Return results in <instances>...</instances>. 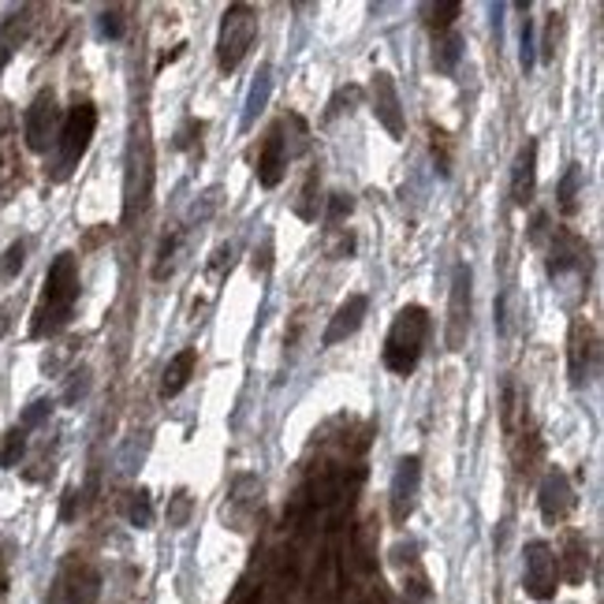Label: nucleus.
Segmentation results:
<instances>
[{
  "label": "nucleus",
  "mask_w": 604,
  "mask_h": 604,
  "mask_svg": "<svg viewBox=\"0 0 604 604\" xmlns=\"http://www.w3.org/2000/svg\"><path fill=\"white\" fill-rule=\"evenodd\" d=\"M355 247H358V239L351 228H329V235H325V258H332V262L355 258Z\"/></svg>",
  "instance_id": "cd10ccee"
},
{
  "label": "nucleus",
  "mask_w": 604,
  "mask_h": 604,
  "mask_svg": "<svg viewBox=\"0 0 604 604\" xmlns=\"http://www.w3.org/2000/svg\"><path fill=\"white\" fill-rule=\"evenodd\" d=\"M23 265H27V239H16L4 250V258H0V280H16L23 273Z\"/></svg>",
  "instance_id": "72a5a7b5"
},
{
  "label": "nucleus",
  "mask_w": 604,
  "mask_h": 604,
  "mask_svg": "<svg viewBox=\"0 0 604 604\" xmlns=\"http://www.w3.org/2000/svg\"><path fill=\"white\" fill-rule=\"evenodd\" d=\"M538 194V142L526 139L515 153V165H511V202L519 209L534 206Z\"/></svg>",
  "instance_id": "2eb2a0df"
},
{
  "label": "nucleus",
  "mask_w": 604,
  "mask_h": 604,
  "mask_svg": "<svg viewBox=\"0 0 604 604\" xmlns=\"http://www.w3.org/2000/svg\"><path fill=\"white\" fill-rule=\"evenodd\" d=\"M366 314H370V299H366V295H347V299L336 306V314L329 317V329H325L321 344L336 347V344L351 340V336L362 329Z\"/></svg>",
  "instance_id": "f3484780"
},
{
  "label": "nucleus",
  "mask_w": 604,
  "mask_h": 604,
  "mask_svg": "<svg viewBox=\"0 0 604 604\" xmlns=\"http://www.w3.org/2000/svg\"><path fill=\"white\" fill-rule=\"evenodd\" d=\"M180 243H183V232L172 228L165 239H161L157 247V262H153V280H165L172 273V265H176V254H180Z\"/></svg>",
  "instance_id": "bb28decb"
},
{
  "label": "nucleus",
  "mask_w": 604,
  "mask_h": 604,
  "mask_svg": "<svg viewBox=\"0 0 604 604\" xmlns=\"http://www.w3.org/2000/svg\"><path fill=\"white\" fill-rule=\"evenodd\" d=\"M94 131H98V109L90 105V101H79V105L68 109L64 124H60V135H57L53 180H68L71 172L79 168V161H83L90 150Z\"/></svg>",
  "instance_id": "7ed1b4c3"
},
{
  "label": "nucleus",
  "mask_w": 604,
  "mask_h": 604,
  "mask_svg": "<svg viewBox=\"0 0 604 604\" xmlns=\"http://www.w3.org/2000/svg\"><path fill=\"white\" fill-rule=\"evenodd\" d=\"M582 183H586V176H582V165H567L563 168V180H560V191H556V198H560V209L567 213H579V191H582Z\"/></svg>",
  "instance_id": "b1692460"
},
{
  "label": "nucleus",
  "mask_w": 604,
  "mask_h": 604,
  "mask_svg": "<svg viewBox=\"0 0 604 604\" xmlns=\"http://www.w3.org/2000/svg\"><path fill=\"white\" fill-rule=\"evenodd\" d=\"M202 135H206V120H183V127L176 131V142L172 146L176 150H194L202 157Z\"/></svg>",
  "instance_id": "2f4dec72"
},
{
  "label": "nucleus",
  "mask_w": 604,
  "mask_h": 604,
  "mask_svg": "<svg viewBox=\"0 0 604 604\" xmlns=\"http://www.w3.org/2000/svg\"><path fill=\"white\" fill-rule=\"evenodd\" d=\"M463 12V4L459 0H440V4H422V16H426V27L437 30V34H444V30H452V23Z\"/></svg>",
  "instance_id": "393cba45"
},
{
  "label": "nucleus",
  "mask_w": 604,
  "mask_h": 604,
  "mask_svg": "<svg viewBox=\"0 0 604 604\" xmlns=\"http://www.w3.org/2000/svg\"><path fill=\"white\" fill-rule=\"evenodd\" d=\"M470 314H474V273H470L467 262H459L452 273V291H448V332H444L448 351H463L467 347Z\"/></svg>",
  "instance_id": "423d86ee"
},
{
  "label": "nucleus",
  "mask_w": 604,
  "mask_h": 604,
  "mask_svg": "<svg viewBox=\"0 0 604 604\" xmlns=\"http://www.w3.org/2000/svg\"><path fill=\"white\" fill-rule=\"evenodd\" d=\"M273 98V68L262 64L258 75H254V83L247 90V101H243V120H239V131H250L254 124H258V116L265 112V105H269Z\"/></svg>",
  "instance_id": "412c9836"
},
{
  "label": "nucleus",
  "mask_w": 604,
  "mask_h": 604,
  "mask_svg": "<svg viewBox=\"0 0 604 604\" xmlns=\"http://www.w3.org/2000/svg\"><path fill=\"white\" fill-rule=\"evenodd\" d=\"M493 325L500 336H508V295H500L496 306H493Z\"/></svg>",
  "instance_id": "c03bdc74"
},
{
  "label": "nucleus",
  "mask_w": 604,
  "mask_h": 604,
  "mask_svg": "<svg viewBox=\"0 0 604 604\" xmlns=\"http://www.w3.org/2000/svg\"><path fill=\"white\" fill-rule=\"evenodd\" d=\"M418 493H422V459H418V455H403L396 463L392 489H388V508H392V522H396V526H407V519L414 515Z\"/></svg>",
  "instance_id": "9d476101"
},
{
  "label": "nucleus",
  "mask_w": 604,
  "mask_h": 604,
  "mask_svg": "<svg viewBox=\"0 0 604 604\" xmlns=\"http://www.w3.org/2000/svg\"><path fill=\"white\" fill-rule=\"evenodd\" d=\"M351 213H355V194L351 191H332L329 194V209H325V221H329L332 228H340Z\"/></svg>",
  "instance_id": "473e14b6"
},
{
  "label": "nucleus",
  "mask_w": 604,
  "mask_h": 604,
  "mask_svg": "<svg viewBox=\"0 0 604 604\" xmlns=\"http://www.w3.org/2000/svg\"><path fill=\"white\" fill-rule=\"evenodd\" d=\"M317 191H321V176H317V168H310V176H306L303 191H299V202H295V217L306 221V224L317 221V206H321Z\"/></svg>",
  "instance_id": "a878e982"
},
{
  "label": "nucleus",
  "mask_w": 604,
  "mask_h": 604,
  "mask_svg": "<svg viewBox=\"0 0 604 604\" xmlns=\"http://www.w3.org/2000/svg\"><path fill=\"white\" fill-rule=\"evenodd\" d=\"M27 34H30V8L8 16L4 23H0V71L8 68V60L16 57V49L27 42Z\"/></svg>",
  "instance_id": "4be33fe9"
},
{
  "label": "nucleus",
  "mask_w": 604,
  "mask_h": 604,
  "mask_svg": "<svg viewBox=\"0 0 604 604\" xmlns=\"http://www.w3.org/2000/svg\"><path fill=\"white\" fill-rule=\"evenodd\" d=\"M60 124H64V112H60V105H57V94H53V90H42V94L30 101L27 120H23L27 146L34 153H45L57 142Z\"/></svg>",
  "instance_id": "1a4fd4ad"
},
{
  "label": "nucleus",
  "mask_w": 604,
  "mask_h": 604,
  "mask_svg": "<svg viewBox=\"0 0 604 604\" xmlns=\"http://www.w3.org/2000/svg\"><path fill=\"white\" fill-rule=\"evenodd\" d=\"M75 508H79V489H68V493H64V508H60V519L71 522V519H75Z\"/></svg>",
  "instance_id": "a18cd8bd"
},
{
  "label": "nucleus",
  "mask_w": 604,
  "mask_h": 604,
  "mask_svg": "<svg viewBox=\"0 0 604 604\" xmlns=\"http://www.w3.org/2000/svg\"><path fill=\"white\" fill-rule=\"evenodd\" d=\"M258 504H262V481L254 474H239L232 485L228 504H224V522L243 534V530H250L254 515H258Z\"/></svg>",
  "instance_id": "4468645a"
},
{
  "label": "nucleus",
  "mask_w": 604,
  "mask_h": 604,
  "mask_svg": "<svg viewBox=\"0 0 604 604\" xmlns=\"http://www.w3.org/2000/svg\"><path fill=\"white\" fill-rule=\"evenodd\" d=\"M254 42H258V12L250 4H232L221 19V34H217V64L224 75H232L247 60Z\"/></svg>",
  "instance_id": "20e7f679"
},
{
  "label": "nucleus",
  "mask_w": 604,
  "mask_h": 604,
  "mask_svg": "<svg viewBox=\"0 0 604 604\" xmlns=\"http://www.w3.org/2000/svg\"><path fill=\"white\" fill-rule=\"evenodd\" d=\"M370 105H373L377 124H381L396 142L407 135V116H403V105H399V90H396V79L388 75V71H377L373 75Z\"/></svg>",
  "instance_id": "f8f14e48"
},
{
  "label": "nucleus",
  "mask_w": 604,
  "mask_h": 604,
  "mask_svg": "<svg viewBox=\"0 0 604 604\" xmlns=\"http://www.w3.org/2000/svg\"><path fill=\"white\" fill-rule=\"evenodd\" d=\"M127 522L139 530H150L153 526V496L150 489H135V493L127 496Z\"/></svg>",
  "instance_id": "c85d7f7f"
},
{
  "label": "nucleus",
  "mask_w": 604,
  "mask_h": 604,
  "mask_svg": "<svg viewBox=\"0 0 604 604\" xmlns=\"http://www.w3.org/2000/svg\"><path fill=\"white\" fill-rule=\"evenodd\" d=\"M8 560H12V556H8V549H4V541H0V571H4V567H8Z\"/></svg>",
  "instance_id": "de8ad7c7"
},
{
  "label": "nucleus",
  "mask_w": 604,
  "mask_h": 604,
  "mask_svg": "<svg viewBox=\"0 0 604 604\" xmlns=\"http://www.w3.org/2000/svg\"><path fill=\"white\" fill-rule=\"evenodd\" d=\"M60 590H64L68 604H94L98 593H101V575L90 563L83 560H71L60 575Z\"/></svg>",
  "instance_id": "a211bd4d"
},
{
  "label": "nucleus",
  "mask_w": 604,
  "mask_h": 604,
  "mask_svg": "<svg viewBox=\"0 0 604 604\" xmlns=\"http://www.w3.org/2000/svg\"><path fill=\"white\" fill-rule=\"evenodd\" d=\"M146 448H150V433H142L139 444H135V440H127L124 455H120V470H127V474H135L139 463H142V455H146Z\"/></svg>",
  "instance_id": "a19ab883"
},
{
  "label": "nucleus",
  "mask_w": 604,
  "mask_h": 604,
  "mask_svg": "<svg viewBox=\"0 0 604 604\" xmlns=\"http://www.w3.org/2000/svg\"><path fill=\"white\" fill-rule=\"evenodd\" d=\"M579 496H575V485H571V478L563 474L560 467H549L545 478H541L538 485V508H541V519L549 522V526H556V522H567L571 511H575Z\"/></svg>",
  "instance_id": "9b49d317"
},
{
  "label": "nucleus",
  "mask_w": 604,
  "mask_h": 604,
  "mask_svg": "<svg viewBox=\"0 0 604 604\" xmlns=\"http://www.w3.org/2000/svg\"><path fill=\"white\" fill-rule=\"evenodd\" d=\"M23 455H27V429H8V437H4V444H0V467L4 470H12L23 463Z\"/></svg>",
  "instance_id": "7c9ffc66"
},
{
  "label": "nucleus",
  "mask_w": 604,
  "mask_h": 604,
  "mask_svg": "<svg viewBox=\"0 0 604 604\" xmlns=\"http://www.w3.org/2000/svg\"><path fill=\"white\" fill-rule=\"evenodd\" d=\"M79 291H83V284H79V258L68 250L57 254L45 273L42 299H38L34 317H30V336L34 340H49V336L64 332L71 314H75Z\"/></svg>",
  "instance_id": "f257e3e1"
},
{
  "label": "nucleus",
  "mask_w": 604,
  "mask_h": 604,
  "mask_svg": "<svg viewBox=\"0 0 604 604\" xmlns=\"http://www.w3.org/2000/svg\"><path fill=\"white\" fill-rule=\"evenodd\" d=\"M98 34H101V38H109V42L124 38V12H120V8H109V12H101V19H98Z\"/></svg>",
  "instance_id": "58836bf2"
},
{
  "label": "nucleus",
  "mask_w": 604,
  "mask_h": 604,
  "mask_svg": "<svg viewBox=\"0 0 604 604\" xmlns=\"http://www.w3.org/2000/svg\"><path fill=\"white\" fill-rule=\"evenodd\" d=\"M4 332H8V310L0 306V340H4Z\"/></svg>",
  "instance_id": "49530a36"
},
{
  "label": "nucleus",
  "mask_w": 604,
  "mask_h": 604,
  "mask_svg": "<svg viewBox=\"0 0 604 604\" xmlns=\"http://www.w3.org/2000/svg\"><path fill=\"white\" fill-rule=\"evenodd\" d=\"M563 38V16L552 12L549 16V27H545V42H541V60H556V45Z\"/></svg>",
  "instance_id": "4c0bfd02"
},
{
  "label": "nucleus",
  "mask_w": 604,
  "mask_h": 604,
  "mask_svg": "<svg viewBox=\"0 0 604 604\" xmlns=\"http://www.w3.org/2000/svg\"><path fill=\"white\" fill-rule=\"evenodd\" d=\"M519 42H522V57H519V64H522V71H534V64H538V53H534V19H522V34H519Z\"/></svg>",
  "instance_id": "e433bc0d"
},
{
  "label": "nucleus",
  "mask_w": 604,
  "mask_h": 604,
  "mask_svg": "<svg viewBox=\"0 0 604 604\" xmlns=\"http://www.w3.org/2000/svg\"><path fill=\"white\" fill-rule=\"evenodd\" d=\"M463 34H455V30H444V34L433 38V68L440 71V75H452V71L459 68V60H463Z\"/></svg>",
  "instance_id": "5701e85b"
},
{
  "label": "nucleus",
  "mask_w": 604,
  "mask_h": 604,
  "mask_svg": "<svg viewBox=\"0 0 604 604\" xmlns=\"http://www.w3.org/2000/svg\"><path fill=\"white\" fill-rule=\"evenodd\" d=\"M150 191H153V157H150V139H146V127H135L131 131V142H127V183H124V221L131 224L146 209L150 202Z\"/></svg>",
  "instance_id": "39448f33"
},
{
  "label": "nucleus",
  "mask_w": 604,
  "mask_h": 604,
  "mask_svg": "<svg viewBox=\"0 0 604 604\" xmlns=\"http://www.w3.org/2000/svg\"><path fill=\"white\" fill-rule=\"evenodd\" d=\"M560 586V563H556V549L549 541H530L526 552H522V590L534 601H552Z\"/></svg>",
  "instance_id": "0eeeda50"
},
{
  "label": "nucleus",
  "mask_w": 604,
  "mask_h": 604,
  "mask_svg": "<svg viewBox=\"0 0 604 604\" xmlns=\"http://www.w3.org/2000/svg\"><path fill=\"white\" fill-rule=\"evenodd\" d=\"M194 366H198V351H194V347H183V351L172 355L165 373H161V399H176L183 388L191 385Z\"/></svg>",
  "instance_id": "aec40b11"
},
{
  "label": "nucleus",
  "mask_w": 604,
  "mask_h": 604,
  "mask_svg": "<svg viewBox=\"0 0 604 604\" xmlns=\"http://www.w3.org/2000/svg\"><path fill=\"white\" fill-rule=\"evenodd\" d=\"M567 370H571V385H575V388L590 385L593 377H597V370H601V336L586 321V317H575V321H571Z\"/></svg>",
  "instance_id": "6e6552de"
},
{
  "label": "nucleus",
  "mask_w": 604,
  "mask_h": 604,
  "mask_svg": "<svg viewBox=\"0 0 604 604\" xmlns=\"http://www.w3.org/2000/svg\"><path fill=\"white\" fill-rule=\"evenodd\" d=\"M586 239H582L579 232L571 228H552V243H549V276L552 280H560V276L575 273L586 265Z\"/></svg>",
  "instance_id": "ddd939ff"
},
{
  "label": "nucleus",
  "mask_w": 604,
  "mask_h": 604,
  "mask_svg": "<svg viewBox=\"0 0 604 604\" xmlns=\"http://www.w3.org/2000/svg\"><path fill=\"white\" fill-rule=\"evenodd\" d=\"M49 414H53V399H34V403L23 411V422H19V429H38L42 422H49Z\"/></svg>",
  "instance_id": "ea45409f"
},
{
  "label": "nucleus",
  "mask_w": 604,
  "mask_h": 604,
  "mask_svg": "<svg viewBox=\"0 0 604 604\" xmlns=\"http://www.w3.org/2000/svg\"><path fill=\"white\" fill-rule=\"evenodd\" d=\"M86 392H90V370L83 366V370L71 373V381H68V388H64V403H68V407H75Z\"/></svg>",
  "instance_id": "79ce46f5"
},
{
  "label": "nucleus",
  "mask_w": 604,
  "mask_h": 604,
  "mask_svg": "<svg viewBox=\"0 0 604 604\" xmlns=\"http://www.w3.org/2000/svg\"><path fill=\"white\" fill-rule=\"evenodd\" d=\"M429 329H433V321H429V310L426 306H403L392 325H388V336H385V370L388 373H399V377H411L418 370V362H422V351H426V340H429Z\"/></svg>",
  "instance_id": "f03ea898"
},
{
  "label": "nucleus",
  "mask_w": 604,
  "mask_h": 604,
  "mask_svg": "<svg viewBox=\"0 0 604 604\" xmlns=\"http://www.w3.org/2000/svg\"><path fill=\"white\" fill-rule=\"evenodd\" d=\"M560 575L571 582V586H582L590 575V541L579 534V530H567L563 534V545H560Z\"/></svg>",
  "instance_id": "6ab92c4d"
},
{
  "label": "nucleus",
  "mask_w": 604,
  "mask_h": 604,
  "mask_svg": "<svg viewBox=\"0 0 604 604\" xmlns=\"http://www.w3.org/2000/svg\"><path fill=\"white\" fill-rule=\"evenodd\" d=\"M191 511H194V500L187 489H176V493L168 496V526H187V519H191Z\"/></svg>",
  "instance_id": "f704fd0d"
},
{
  "label": "nucleus",
  "mask_w": 604,
  "mask_h": 604,
  "mask_svg": "<svg viewBox=\"0 0 604 604\" xmlns=\"http://www.w3.org/2000/svg\"><path fill=\"white\" fill-rule=\"evenodd\" d=\"M545 235H549V213H538L534 224H530V243L541 247V243H545Z\"/></svg>",
  "instance_id": "37998d69"
},
{
  "label": "nucleus",
  "mask_w": 604,
  "mask_h": 604,
  "mask_svg": "<svg viewBox=\"0 0 604 604\" xmlns=\"http://www.w3.org/2000/svg\"><path fill=\"white\" fill-rule=\"evenodd\" d=\"M358 101H362V86H340L329 101V112H325V120H336L340 112H351Z\"/></svg>",
  "instance_id": "c9c22d12"
},
{
  "label": "nucleus",
  "mask_w": 604,
  "mask_h": 604,
  "mask_svg": "<svg viewBox=\"0 0 604 604\" xmlns=\"http://www.w3.org/2000/svg\"><path fill=\"white\" fill-rule=\"evenodd\" d=\"M258 183L265 191L280 187L284 172H288V139H284V124H273L269 135L262 142V157H258Z\"/></svg>",
  "instance_id": "dca6fc26"
},
{
  "label": "nucleus",
  "mask_w": 604,
  "mask_h": 604,
  "mask_svg": "<svg viewBox=\"0 0 604 604\" xmlns=\"http://www.w3.org/2000/svg\"><path fill=\"white\" fill-rule=\"evenodd\" d=\"M429 150H433L437 172L448 180V176H452V135H448V131H440V127H433V131H429Z\"/></svg>",
  "instance_id": "c756f323"
}]
</instances>
